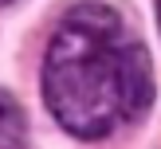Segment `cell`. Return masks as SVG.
<instances>
[{
	"label": "cell",
	"mask_w": 161,
	"mask_h": 149,
	"mask_svg": "<svg viewBox=\"0 0 161 149\" xmlns=\"http://www.w3.org/2000/svg\"><path fill=\"white\" fill-rule=\"evenodd\" d=\"M43 98L75 137H106L153 106L149 51L126 35L106 4H79L63 16L43 59Z\"/></svg>",
	"instance_id": "1"
},
{
	"label": "cell",
	"mask_w": 161,
	"mask_h": 149,
	"mask_svg": "<svg viewBox=\"0 0 161 149\" xmlns=\"http://www.w3.org/2000/svg\"><path fill=\"white\" fill-rule=\"evenodd\" d=\"M0 149H28V118L8 90H0Z\"/></svg>",
	"instance_id": "2"
},
{
	"label": "cell",
	"mask_w": 161,
	"mask_h": 149,
	"mask_svg": "<svg viewBox=\"0 0 161 149\" xmlns=\"http://www.w3.org/2000/svg\"><path fill=\"white\" fill-rule=\"evenodd\" d=\"M0 4H12V0H0Z\"/></svg>",
	"instance_id": "3"
},
{
	"label": "cell",
	"mask_w": 161,
	"mask_h": 149,
	"mask_svg": "<svg viewBox=\"0 0 161 149\" xmlns=\"http://www.w3.org/2000/svg\"><path fill=\"white\" fill-rule=\"evenodd\" d=\"M157 16H161V4H157Z\"/></svg>",
	"instance_id": "4"
}]
</instances>
